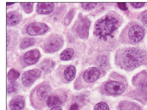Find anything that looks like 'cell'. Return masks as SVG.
Here are the masks:
<instances>
[{"label": "cell", "instance_id": "cell-1", "mask_svg": "<svg viewBox=\"0 0 147 110\" xmlns=\"http://www.w3.org/2000/svg\"><path fill=\"white\" fill-rule=\"evenodd\" d=\"M146 57V52L139 48H121L116 52L115 63L122 69L132 71L143 64Z\"/></svg>", "mask_w": 147, "mask_h": 110}, {"label": "cell", "instance_id": "cell-2", "mask_svg": "<svg viewBox=\"0 0 147 110\" xmlns=\"http://www.w3.org/2000/svg\"><path fill=\"white\" fill-rule=\"evenodd\" d=\"M123 22V18L121 15L115 11H110L96 21L93 34L100 39L112 38Z\"/></svg>", "mask_w": 147, "mask_h": 110}, {"label": "cell", "instance_id": "cell-3", "mask_svg": "<svg viewBox=\"0 0 147 110\" xmlns=\"http://www.w3.org/2000/svg\"><path fill=\"white\" fill-rule=\"evenodd\" d=\"M145 30L138 22L131 21L126 25L120 34L119 40L125 45H136L144 38Z\"/></svg>", "mask_w": 147, "mask_h": 110}, {"label": "cell", "instance_id": "cell-4", "mask_svg": "<svg viewBox=\"0 0 147 110\" xmlns=\"http://www.w3.org/2000/svg\"><path fill=\"white\" fill-rule=\"evenodd\" d=\"M50 83L44 81L32 89L30 93V105L36 110H43L47 108V102L53 92Z\"/></svg>", "mask_w": 147, "mask_h": 110}, {"label": "cell", "instance_id": "cell-5", "mask_svg": "<svg viewBox=\"0 0 147 110\" xmlns=\"http://www.w3.org/2000/svg\"><path fill=\"white\" fill-rule=\"evenodd\" d=\"M125 78L115 72H112L109 79L104 83L103 90L107 94L117 96L124 93L126 88Z\"/></svg>", "mask_w": 147, "mask_h": 110}, {"label": "cell", "instance_id": "cell-6", "mask_svg": "<svg viewBox=\"0 0 147 110\" xmlns=\"http://www.w3.org/2000/svg\"><path fill=\"white\" fill-rule=\"evenodd\" d=\"M101 74L100 70L96 67L88 68L82 73L76 80L74 84L75 90L83 88L84 84H92L95 82L100 78Z\"/></svg>", "mask_w": 147, "mask_h": 110}, {"label": "cell", "instance_id": "cell-7", "mask_svg": "<svg viewBox=\"0 0 147 110\" xmlns=\"http://www.w3.org/2000/svg\"><path fill=\"white\" fill-rule=\"evenodd\" d=\"M71 95L69 90L65 88L57 89L52 92L47 102L49 108L65 106L70 99Z\"/></svg>", "mask_w": 147, "mask_h": 110}, {"label": "cell", "instance_id": "cell-8", "mask_svg": "<svg viewBox=\"0 0 147 110\" xmlns=\"http://www.w3.org/2000/svg\"><path fill=\"white\" fill-rule=\"evenodd\" d=\"M64 43V40L62 35L54 34L46 39L42 44V48L46 53H54L61 48Z\"/></svg>", "mask_w": 147, "mask_h": 110}, {"label": "cell", "instance_id": "cell-9", "mask_svg": "<svg viewBox=\"0 0 147 110\" xmlns=\"http://www.w3.org/2000/svg\"><path fill=\"white\" fill-rule=\"evenodd\" d=\"M90 24L91 22L87 17L81 16L78 18L73 28L78 37L83 40H87L88 37Z\"/></svg>", "mask_w": 147, "mask_h": 110}, {"label": "cell", "instance_id": "cell-10", "mask_svg": "<svg viewBox=\"0 0 147 110\" xmlns=\"http://www.w3.org/2000/svg\"><path fill=\"white\" fill-rule=\"evenodd\" d=\"M132 82L139 93L145 100H147V72L142 71L136 74Z\"/></svg>", "mask_w": 147, "mask_h": 110}, {"label": "cell", "instance_id": "cell-11", "mask_svg": "<svg viewBox=\"0 0 147 110\" xmlns=\"http://www.w3.org/2000/svg\"><path fill=\"white\" fill-rule=\"evenodd\" d=\"M42 75L40 70L34 69L25 71L22 75L21 79L22 84L25 89H29L38 79Z\"/></svg>", "mask_w": 147, "mask_h": 110}, {"label": "cell", "instance_id": "cell-12", "mask_svg": "<svg viewBox=\"0 0 147 110\" xmlns=\"http://www.w3.org/2000/svg\"><path fill=\"white\" fill-rule=\"evenodd\" d=\"M48 27L45 23L35 22L30 23L26 28L28 35L31 36H36L43 35L47 32Z\"/></svg>", "mask_w": 147, "mask_h": 110}, {"label": "cell", "instance_id": "cell-13", "mask_svg": "<svg viewBox=\"0 0 147 110\" xmlns=\"http://www.w3.org/2000/svg\"><path fill=\"white\" fill-rule=\"evenodd\" d=\"M8 106L10 110H23L26 106V99L22 95H16L12 98Z\"/></svg>", "mask_w": 147, "mask_h": 110}, {"label": "cell", "instance_id": "cell-14", "mask_svg": "<svg viewBox=\"0 0 147 110\" xmlns=\"http://www.w3.org/2000/svg\"><path fill=\"white\" fill-rule=\"evenodd\" d=\"M76 72V69L75 66L70 65L67 67L62 75H59L61 82L63 84H69L75 78Z\"/></svg>", "mask_w": 147, "mask_h": 110}, {"label": "cell", "instance_id": "cell-15", "mask_svg": "<svg viewBox=\"0 0 147 110\" xmlns=\"http://www.w3.org/2000/svg\"><path fill=\"white\" fill-rule=\"evenodd\" d=\"M41 56L40 53L37 49H33L27 52L23 56L24 62L26 64H35L39 60Z\"/></svg>", "mask_w": 147, "mask_h": 110}, {"label": "cell", "instance_id": "cell-16", "mask_svg": "<svg viewBox=\"0 0 147 110\" xmlns=\"http://www.w3.org/2000/svg\"><path fill=\"white\" fill-rule=\"evenodd\" d=\"M55 8L53 3H38L36 7V11L38 14L48 15L53 12Z\"/></svg>", "mask_w": 147, "mask_h": 110}, {"label": "cell", "instance_id": "cell-17", "mask_svg": "<svg viewBox=\"0 0 147 110\" xmlns=\"http://www.w3.org/2000/svg\"><path fill=\"white\" fill-rule=\"evenodd\" d=\"M22 16L16 11L9 12L7 14V24L8 26H16L20 23Z\"/></svg>", "mask_w": 147, "mask_h": 110}, {"label": "cell", "instance_id": "cell-18", "mask_svg": "<svg viewBox=\"0 0 147 110\" xmlns=\"http://www.w3.org/2000/svg\"><path fill=\"white\" fill-rule=\"evenodd\" d=\"M17 34L14 31L7 30V50L12 48L17 44L18 41Z\"/></svg>", "mask_w": 147, "mask_h": 110}, {"label": "cell", "instance_id": "cell-19", "mask_svg": "<svg viewBox=\"0 0 147 110\" xmlns=\"http://www.w3.org/2000/svg\"><path fill=\"white\" fill-rule=\"evenodd\" d=\"M55 63L50 58H46L41 62L40 67L44 73L48 74L51 72L54 68Z\"/></svg>", "mask_w": 147, "mask_h": 110}, {"label": "cell", "instance_id": "cell-20", "mask_svg": "<svg viewBox=\"0 0 147 110\" xmlns=\"http://www.w3.org/2000/svg\"><path fill=\"white\" fill-rule=\"evenodd\" d=\"M118 110H141V107L136 103L123 101L119 105Z\"/></svg>", "mask_w": 147, "mask_h": 110}, {"label": "cell", "instance_id": "cell-21", "mask_svg": "<svg viewBox=\"0 0 147 110\" xmlns=\"http://www.w3.org/2000/svg\"><path fill=\"white\" fill-rule=\"evenodd\" d=\"M20 86L16 82L10 83L7 86V94L8 96H11L17 94L20 90Z\"/></svg>", "mask_w": 147, "mask_h": 110}, {"label": "cell", "instance_id": "cell-22", "mask_svg": "<svg viewBox=\"0 0 147 110\" xmlns=\"http://www.w3.org/2000/svg\"><path fill=\"white\" fill-rule=\"evenodd\" d=\"M36 41L35 38H26L22 39L19 44V48L21 50H24L28 48L35 45Z\"/></svg>", "mask_w": 147, "mask_h": 110}, {"label": "cell", "instance_id": "cell-23", "mask_svg": "<svg viewBox=\"0 0 147 110\" xmlns=\"http://www.w3.org/2000/svg\"><path fill=\"white\" fill-rule=\"evenodd\" d=\"M75 52L72 48H68L66 49L61 53L60 57L61 60L63 61H69L72 58Z\"/></svg>", "mask_w": 147, "mask_h": 110}, {"label": "cell", "instance_id": "cell-24", "mask_svg": "<svg viewBox=\"0 0 147 110\" xmlns=\"http://www.w3.org/2000/svg\"><path fill=\"white\" fill-rule=\"evenodd\" d=\"M20 76V73L17 69L12 68L9 71L7 75L8 81L10 83L15 82Z\"/></svg>", "mask_w": 147, "mask_h": 110}, {"label": "cell", "instance_id": "cell-25", "mask_svg": "<svg viewBox=\"0 0 147 110\" xmlns=\"http://www.w3.org/2000/svg\"><path fill=\"white\" fill-rule=\"evenodd\" d=\"M20 4L25 12L27 14H30L32 11L33 3H20Z\"/></svg>", "mask_w": 147, "mask_h": 110}, {"label": "cell", "instance_id": "cell-26", "mask_svg": "<svg viewBox=\"0 0 147 110\" xmlns=\"http://www.w3.org/2000/svg\"><path fill=\"white\" fill-rule=\"evenodd\" d=\"M74 10L73 9L71 10L68 13L64 19V23L66 26H68L71 23L74 17Z\"/></svg>", "mask_w": 147, "mask_h": 110}, {"label": "cell", "instance_id": "cell-27", "mask_svg": "<svg viewBox=\"0 0 147 110\" xmlns=\"http://www.w3.org/2000/svg\"><path fill=\"white\" fill-rule=\"evenodd\" d=\"M138 19L142 24L147 28V10L141 13Z\"/></svg>", "mask_w": 147, "mask_h": 110}, {"label": "cell", "instance_id": "cell-28", "mask_svg": "<svg viewBox=\"0 0 147 110\" xmlns=\"http://www.w3.org/2000/svg\"><path fill=\"white\" fill-rule=\"evenodd\" d=\"M82 7L86 10H91L94 9L98 5V3H82Z\"/></svg>", "mask_w": 147, "mask_h": 110}, {"label": "cell", "instance_id": "cell-29", "mask_svg": "<svg viewBox=\"0 0 147 110\" xmlns=\"http://www.w3.org/2000/svg\"><path fill=\"white\" fill-rule=\"evenodd\" d=\"M94 110H109L107 104L105 102H100L96 104L94 107Z\"/></svg>", "mask_w": 147, "mask_h": 110}, {"label": "cell", "instance_id": "cell-30", "mask_svg": "<svg viewBox=\"0 0 147 110\" xmlns=\"http://www.w3.org/2000/svg\"><path fill=\"white\" fill-rule=\"evenodd\" d=\"M131 5L133 8L136 9H139L143 7L144 5V3H131Z\"/></svg>", "mask_w": 147, "mask_h": 110}, {"label": "cell", "instance_id": "cell-31", "mask_svg": "<svg viewBox=\"0 0 147 110\" xmlns=\"http://www.w3.org/2000/svg\"><path fill=\"white\" fill-rule=\"evenodd\" d=\"M117 5L120 9L124 11L127 10L128 9L125 3H117Z\"/></svg>", "mask_w": 147, "mask_h": 110}, {"label": "cell", "instance_id": "cell-32", "mask_svg": "<svg viewBox=\"0 0 147 110\" xmlns=\"http://www.w3.org/2000/svg\"><path fill=\"white\" fill-rule=\"evenodd\" d=\"M46 110H63V109L61 107L56 106L49 108V109Z\"/></svg>", "mask_w": 147, "mask_h": 110}, {"label": "cell", "instance_id": "cell-33", "mask_svg": "<svg viewBox=\"0 0 147 110\" xmlns=\"http://www.w3.org/2000/svg\"><path fill=\"white\" fill-rule=\"evenodd\" d=\"M15 3H7V5L8 6H9L11 5H13V4H14Z\"/></svg>", "mask_w": 147, "mask_h": 110}]
</instances>
